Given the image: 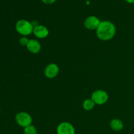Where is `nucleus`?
Masks as SVG:
<instances>
[{"mask_svg": "<svg viewBox=\"0 0 134 134\" xmlns=\"http://www.w3.org/2000/svg\"><path fill=\"white\" fill-rule=\"evenodd\" d=\"M125 1L128 3H134V0H125Z\"/></svg>", "mask_w": 134, "mask_h": 134, "instance_id": "15", "label": "nucleus"}, {"mask_svg": "<svg viewBox=\"0 0 134 134\" xmlns=\"http://www.w3.org/2000/svg\"><path fill=\"white\" fill-rule=\"evenodd\" d=\"M96 104L94 101L90 98V99H86L82 103V107L85 111H91L95 107Z\"/></svg>", "mask_w": 134, "mask_h": 134, "instance_id": "11", "label": "nucleus"}, {"mask_svg": "<svg viewBox=\"0 0 134 134\" xmlns=\"http://www.w3.org/2000/svg\"><path fill=\"white\" fill-rule=\"evenodd\" d=\"M116 32V28L115 25L109 20L101 21L96 30L97 37L103 41L111 40L115 36Z\"/></svg>", "mask_w": 134, "mask_h": 134, "instance_id": "1", "label": "nucleus"}, {"mask_svg": "<svg viewBox=\"0 0 134 134\" xmlns=\"http://www.w3.org/2000/svg\"><path fill=\"white\" fill-rule=\"evenodd\" d=\"M15 121L19 126L24 128L32 124L33 119L30 114L21 111L16 115Z\"/></svg>", "mask_w": 134, "mask_h": 134, "instance_id": "3", "label": "nucleus"}, {"mask_svg": "<svg viewBox=\"0 0 134 134\" xmlns=\"http://www.w3.org/2000/svg\"><path fill=\"white\" fill-rule=\"evenodd\" d=\"M109 126L111 129L115 132H120L124 128V123L119 119H112L110 122Z\"/></svg>", "mask_w": 134, "mask_h": 134, "instance_id": "10", "label": "nucleus"}, {"mask_svg": "<svg viewBox=\"0 0 134 134\" xmlns=\"http://www.w3.org/2000/svg\"><path fill=\"white\" fill-rule=\"evenodd\" d=\"M57 134H75V129L73 124L68 122H63L56 128Z\"/></svg>", "mask_w": 134, "mask_h": 134, "instance_id": "6", "label": "nucleus"}, {"mask_svg": "<svg viewBox=\"0 0 134 134\" xmlns=\"http://www.w3.org/2000/svg\"><path fill=\"white\" fill-rule=\"evenodd\" d=\"M26 48L30 53L37 54L41 52L42 47L41 44L39 41L37 40V39H31L29 40L28 43L26 46Z\"/></svg>", "mask_w": 134, "mask_h": 134, "instance_id": "9", "label": "nucleus"}, {"mask_svg": "<svg viewBox=\"0 0 134 134\" xmlns=\"http://www.w3.org/2000/svg\"><path fill=\"white\" fill-rule=\"evenodd\" d=\"M100 22V20L96 16H90L85 19L84 26L88 30H96Z\"/></svg>", "mask_w": 134, "mask_h": 134, "instance_id": "7", "label": "nucleus"}, {"mask_svg": "<svg viewBox=\"0 0 134 134\" xmlns=\"http://www.w3.org/2000/svg\"><path fill=\"white\" fill-rule=\"evenodd\" d=\"M0 114H1V109H0Z\"/></svg>", "mask_w": 134, "mask_h": 134, "instance_id": "16", "label": "nucleus"}, {"mask_svg": "<svg viewBox=\"0 0 134 134\" xmlns=\"http://www.w3.org/2000/svg\"><path fill=\"white\" fill-rule=\"evenodd\" d=\"M34 26L32 22L27 20H20L17 21L15 24L16 31L22 36L27 37L33 34L34 31Z\"/></svg>", "mask_w": 134, "mask_h": 134, "instance_id": "2", "label": "nucleus"}, {"mask_svg": "<svg viewBox=\"0 0 134 134\" xmlns=\"http://www.w3.org/2000/svg\"><path fill=\"white\" fill-rule=\"evenodd\" d=\"M29 40L30 39L27 37H24V36H22V37L19 40V43L20 44H21L22 46H27V43H28Z\"/></svg>", "mask_w": 134, "mask_h": 134, "instance_id": "13", "label": "nucleus"}, {"mask_svg": "<svg viewBox=\"0 0 134 134\" xmlns=\"http://www.w3.org/2000/svg\"><path fill=\"white\" fill-rule=\"evenodd\" d=\"M41 1L43 3L47 4V5H51V4H52L54 2H56V0H41Z\"/></svg>", "mask_w": 134, "mask_h": 134, "instance_id": "14", "label": "nucleus"}, {"mask_svg": "<svg viewBox=\"0 0 134 134\" xmlns=\"http://www.w3.org/2000/svg\"><path fill=\"white\" fill-rule=\"evenodd\" d=\"M33 34L38 39H45L49 35V30L44 25H38L34 28Z\"/></svg>", "mask_w": 134, "mask_h": 134, "instance_id": "8", "label": "nucleus"}, {"mask_svg": "<svg viewBox=\"0 0 134 134\" xmlns=\"http://www.w3.org/2000/svg\"><path fill=\"white\" fill-rule=\"evenodd\" d=\"M60 72V68L55 63H51L46 66L44 70V76L48 79H52L58 76Z\"/></svg>", "mask_w": 134, "mask_h": 134, "instance_id": "5", "label": "nucleus"}, {"mask_svg": "<svg viewBox=\"0 0 134 134\" xmlns=\"http://www.w3.org/2000/svg\"><path fill=\"white\" fill-rule=\"evenodd\" d=\"M24 134H37V130L34 125L28 126L24 128Z\"/></svg>", "mask_w": 134, "mask_h": 134, "instance_id": "12", "label": "nucleus"}, {"mask_svg": "<svg viewBox=\"0 0 134 134\" xmlns=\"http://www.w3.org/2000/svg\"><path fill=\"white\" fill-rule=\"evenodd\" d=\"M91 99L94 101L96 105H102L107 102L109 99V95L105 90H97L92 92Z\"/></svg>", "mask_w": 134, "mask_h": 134, "instance_id": "4", "label": "nucleus"}]
</instances>
